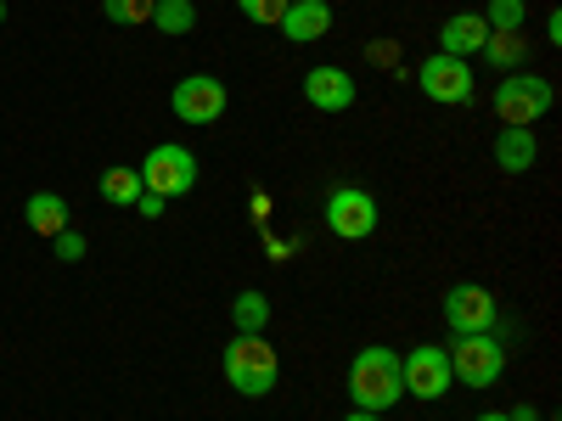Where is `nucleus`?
Segmentation results:
<instances>
[{
	"instance_id": "12",
	"label": "nucleus",
	"mask_w": 562,
	"mask_h": 421,
	"mask_svg": "<svg viewBox=\"0 0 562 421\" xmlns=\"http://www.w3.org/2000/svg\"><path fill=\"white\" fill-rule=\"evenodd\" d=\"M276 29L293 45H315V39L333 34V7H326V0H288V12H281Z\"/></svg>"
},
{
	"instance_id": "17",
	"label": "nucleus",
	"mask_w": 562,
	"mask_h": 421,
	"mask_svg": "<svg viewBox=\"0 0 562 421\" xmlns=\"http://www.w3.org/2000/svg\"><path fill=\"white\" fill-rule=\"evenodd\" d=\"M140 192H147V185H140V169H130V163L102 169V203H113V208H135Z\"/></svg>"
},
{
	"instance_id": "25",
	"label": "nucleus",
	"mask_w": 562,
	"mask_h": 421,
	"mask_svg": "<svg viewBox=\"0 0 562 421\" xmlns=\"http://www.w3.org/2000/svg\"><path fill=\"white\" fill-rule=\"evenodd\" d=\"M371 62H400V45H371Z\"/></svg>"
},
{
	"instance_id": "2",
	"label": "nucleus",
	"mask_w": 562,
	"mask_h": 421,
	"mask_svg": "<svg viewBox=\"0 0 562 421\" xmlns=\"http://www.w3.org/2000/svg\"><path fill=\"white\" fill-rule=\"evenodd\" d=\"M225 383L243 399H265L281 383V354L265 343V332H237L225 349Z\"/></svg>"
},
{
	"instance_id": "28",
	"label": "nucleus",
	"mask_w": 562,
	"mask_h": 421,
	"mask_svg": "<svg viewBox=\"0 0 562 421\" xmlns=\"http://www.w3.org/2000/svg\"><path fill=\"white\" fill-rule=\"evenodd\" d=\"M344 421H383V416H371V410H349Z\"/></svg>"
},
{
	"instance_id": "4",
	"label": "nucleus",
	"mask_w": 562,
	"mask_h": 421,
	"mask_svg": "<svg viewBox=\"0 0 562 421\" xmlns=\"http://www.w3.org/2000/svg\"><path fill=\"white\" fill-rule=\"evenodd\" d=\"M551 102H557L551 79H540V73H529V68L506 73V79L495 84V96H490V107H495L501 124H529V129L551 113Z\"/></svg>"
},
{
	"instance_id": "3",
	"label": "nucleus",
	"mask_w": 562,
	"mask_h": 421,
	"mask_svg": "<svg viewBox=\"0 0 562 421\" xmlns=\"http://www.w3.org/2000/svg\"><path fill=\"white\" fill-rule=\"evenodd\" d=\"M445 360H450V383H461V388H495L501 383V371H506V349L495 343V332H467V338H450V349H445Z\"/></svg>"
},
{
	"instance_id": "5",
	"label": "nucleus",
	"mask_w": 562,
	"mask_h": 421,
	"mask_svg": "<svg viewBox=\"0 0 562 421\" xmlns=\"http://www.w3.org/2000/svg\"><path fill=\"white\" fill-rule=\"evenodd\" d=\"M135 169H140V185L158 192L164 203L169 197H186L198 185V158H192V147H180V140H158V147L140 158Z\"/></svg>"
},
{
	"instance_id": "21",
	"label": "nucleus",
	"mask_w": 562,
	"mask_h": 421,
	"mask_svg": "<svg viewBox=\"0 0 562 421\" xmlns=\"http://www.w3.org/2000/svg\"><path fill=\"white\" fill-rule=\"evenodd\" d=\"M484 23H490V34L524 29V0H490V7H484Z\"/></svg>"
},
{
	"instance_id": "26",
	"label": "nucleus",
	"mask_w": 562,
	"mask_h": 421,
	"mask_svg": "<svg viewBox=\"0 0 562 421\" xmlns=\"http://www.w3.org/2000/svg\"><path fill=\"white\" fill-rule=\"evenodd\" d=\"M546 39H551V45H562V12H551V18H546Z\"/></svg>"
},
{
	"instance_id": "23",
	"label": "nucleus",
	"mask_w": 562,
	"mask_h": 421,
	"mask_svg": "<svg viewBox=\"0 0 562 421\" xmlns=\"http://www.w3.org/2000/svg\"><path fill=\"white\" fill-rule=\"evenodd\" d=\"M52 248H57V259H63V264H79V259H85V237H79L74 225H68V230H57Z\"/></svg>"
},
{
	"instance_id": "22",
	"label": "nucleus",
	"mask_w": 562,
	"mask_h": 421,
	"mask_svg": "<svg viewBox=\"0 0 562 421\" xmlns=\"http://www.w3.org/2000/svg\"><path fill=\"white\" fill-rule=\"evenodd\" d=\"M237 12H243L248 23H259V29H276L281 12H288V0H237Z\"/></svg>"
},
{
	"instance_id": "27",
	"label": "nucleus",
	"mask_w": 562,
	"mask_h": 421,
	"mask_svg": "<svg viewBox=\"0 0 562 421\" xmlns=\"http://www.w3.org/2000/svg\"><path fill=\"white\" fill-rule=\"evenodd\" d=\"M506 416H512V421H540V416H535V405H518V410H506Z\"/></svg>"
},
{
	"instance_id": "6",
	"label": "nucleus",
	"mask_w": 562,
	"mask_h": 421,
	"mask_svg": "<svg viewBox=\"0 0 562 421\" xmlns=\"http://www.w3.org/2000/svg\"><path fill=\"white\" fill-rule=\"evenodd\" d=\"M321 214H326V230H333L338 242H366L371 230H378V197L360 192V185H333Z\"/></svg>"
},
{
	"instance_id": "9",
	"label": "nucleus",
	"mask_w": 562,
	"mask_h": 421,
	"mask_svg": "<svg viewBox=\"0 0 562 421\" xmlns=\"http://www.w3.org/2000/svg\"><path fill=\"white\" fill-rule=\"evenodd\" d=\"M400 383H405V394H411V399L439 405V399L450 394V360H445V349H439V343L411 349V354L400 360Z\"/></svg>"
},
{
	"instance_id": "10",
	"label": "nucleus",
	"mask_w": 562,
	"mask_h": 421,
	"mask_svg": "<svg viewBox=\"0 0 562 421\" xmlns=\"http://www.w3.org/2000/svg\"><path fill=\"white\" fill-rule=\"evenodd\" d=\"M495 293L490 287H479V281H461V287H450L445 293V326L456 338H467V332H495Z\"/></svg>"
},
{
	"instance_id": "11",
	"label": "nucleus",
	"mask_w": 562,
	"mask_h": 421,
	"mask_svg": "<svg viewBox=\"0 0 562 421\" xmlns=\"http://www.w3.org/2000/svg\"><path fill=\"white\" fill-rule=\"evenodd\" d=\"M355 96H360V84L349 79V68L321 62V68H310V73H304V102H310L315 113H349V107H355Z\"/></svg>"
},
{
	"instance_id": "30",
	"label": "nucleus",
	"mask_w": 562,
	"mask_h": 421,
	"mask_svg": "<svg viewBox=\"0 0 562 421\" xmlns=\"http://www.w3.org/2000/svg\"><path fill=\"white\" fill-rule=\"evenodd\" d=\"M0 23H7V0H0Z\"/></svg>"
},
{
	"instance_id": "15",
	"label": "nucleus",
	"mask_w": 562,
	"mask_h": 421,
	"mask_svg": "<svg viewBox=\"0 0 562 421\" xmlns=\"http://www.w3.org/2000/svg\"><path fill=\"white\" fill-rule=\"evenodd\" d=\"M23 219H29L34 237H57V230H68V203L57 192H34L23 203Z\"/></svg>"
},
{
	"instance_id": "14",
	"label": "nucleus",
	"mask_w": 562,
	"mask_h": 421,
	"mask_svg": "<svg viewBox=\"0 0 562 421\" xmlns=\"http://www.w3.org/2000/svg\"><path fill=\"white\" fill-rule=\"evenodd\" d=\"M535 158H540L535 129L529 124H501V135H495V169L501 174H529Z\"/></svg>"
},
{
	"instance_id": "24",
	"label": "nucleus",
	"mask_w": 562,
	"mask_h": 421,
	"mask_svg": "<svg viewBox=\"0 0 562 421\" xmlns=\"http://www.w3.org/2000/svg\"><path fill=\"white\" fill-rule=\"evenodd\" d=\"M164 208H169V203H164L158 192H140V197H135V214H140V219H158Z\"/></svg>"
},
{
	"instance_id": "20",
	"label": "nucleus",
	"mask_w": 562,
	"mask_h": 421,
	"mask_svg": "<svg viewBox=\"0 0 562 421\" xmlns=\"http://www.w3.org/2000/svg\"><path fill=\"white\" fill-rule=\"evenodd\" d=\"M153 7H158V0H102L108 23H119V29H140V23H153Z\"/></svg>"
},
{
	"instance_id": "8",
	"label": "nucleus",
	"mask_w": 562,
	"mask_h": 421,
	"mask_svg": "<svg viewBox=\"0 0 562 421\" xmlns=\"http://www.w3.org/2000/svg\"><path fill=\"white\" fill-rule=\"evenodd\" d=\"M416 84H422V96L428 102H439V107H467L473 102V68H467L461 57H445V52H434L428 62L416 68Z\"/></svg>"
},
{
	"instance_id": "13",
	"label": "nucleus",
	"mask_w": 562,
	"mask_h": 421,
	"mask_svg": "<svg viewBox=\"0 0 562 421\" xmlns=\"http://www.w3.org/2000/svg\"><path fill=\"white\" fill-rule=\"evenodd\" d=\"M484 39H490V23H484V12H456V18H445L439 23V52L445 57H479L484 52Z\"/></svg>"
},
{
	"instance_id": "29",
	"label": "nucleus",
	"mask_w": 562,
	"mask_h": 421,
	"mask_svg": "<svg viewBox=\"0 0 562 421\" xmlns=\"http://www.w3.org/2000/svg\"><path fill=\"white\" fill-rule=\"evenodd\" d=\"M473 421H512L506 410H484V416H473Z\"/></svg>"
},
{
	"instance_id": "18",
	"label": "nucleus",
	"mask_w": 562,
	"mask_h": 421,
	"mask_svg": "<svg viewBox=\"0 0 562 421\" xmlns=\"http://www.w3.org/2000/svg\"><path fill=\"white\" fill-rule=\"evenodd\" d=\"M231 320H237V332H265V326H270V298L259 287L237 293V298H231Z\"/></svg>"
},
{
	"instance_id": "16",
	"label": "nucleus",
	"mask_w": 562,
	"mask_h": 421,
	"mask_svg": "<svg viewBox=\"0 0 562 421\" xmlns=\"http://www.w3.org/2000/svg\"><path fill=\"white\" fill-rule=\"evenodd\" d=\"M484 62H490L495 73H518V68L529 62V34H524V29L490 34V39H484Z\"/></svg>"
},
{
	"instance_id": "7",
	"label": "nucleus",
	"mask_w": 562,
	"mask_h": 421,
	"mask_svg": "<svg viewBox=\"0 0 562 421\" xmlns=\"http://www.w3.org/2000/svg\"><path fill=\"white\" fill-rule=\"evenodd\" d=\"M169 107H175L180 124H220V113L231 107V90H225V79H214V73H186V79L169 90Z\"/></svg>"
},
{
	"instance_id": "19",
	"label": "nucleus",
	"mask_w": 562,
	"mask_h": 421,
	"mask_svg": "<svg viewBox=\"0 0 562 421\" xmlns=\"http://www.w3.org/2000/svg\"><path fill=\"white\" fill-rule=\"evenodd\" d=\"M153 29L158 34H192L198 29V7H192V0H158V7H153Z\"/></svg>"
},
{
	"instance_id": "1",
	"label": "nucleus",
	"mask_w": 562,
	"mask_h": 421,
	"mask_svg": "<svg viewBox=\"0 0 562 421\" xmlns=\"http://www.w3.org/2000/svg\"><path fill=\"white\" fill-rule=\"evenodd\" d=\"M349 399L355 410H371V416H383L405 399V383H400V354L394 349H360L349 360Z\"/></svg>"
}]
</instances>
